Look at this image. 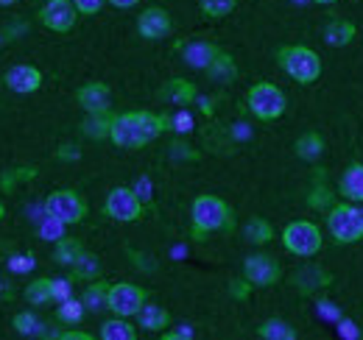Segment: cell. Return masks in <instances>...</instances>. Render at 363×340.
Masks as SVG:
<instances>
[{
    "label": "cell",
    "instance_id": "cell-1",
    "mask_svg": "<svg viewBox=\"0 0 363 340\" xmlns=\"http://www.w3.org/2000/svg\"><path fill=\"white\" fill-rule=\"evenodd\" d=\"M171 126V118L154 115V112H126L112 118L109 140L118 148H143L154 142L165 128Z\"/></svg>",
    "mask_w": 363,
    "mask_h": 340
},
{
    "label": "cell",
    "instance_id": "cell-2",
    "mask_svg": "<svg viewBox=\"0 0 363 340\" xmlns=\"http://www.w3.org/2000/svg\"><path fill=\"white\" fill-rule=\"evenodd\" d=\"M193 232L196 237H204L210 232H229L235 226L232 210L227 207V201H221L218 196H199L193 201Z\"/></svg>",
    "mask_w": 363,
    "mask_h": 340
},
{
    "label": "cell",
    "instance_id": "cell-3",
    "mask_svg": "<svg viewBox=\"0 0 363 340\" xmlns=\"http://www.w3.org/2000/svg\"><path fill=\"white\" fill-rule=\"evenodd\" d=\"M277 62L299 84H313L318 76H321V59H318V53H313L311 47H302V45L282 47L277 53Z\"/></svg>",
    "mask_w": 363,
    "mask_h": 340
},
{
    "label": "cell",
    "instance_id": "cell-4",
    "mask_svg": "<svg viewBox=\"0 0 363 340\" xmlns=\"http://www.w3.org/2000/svg\"><path fill=\"white\" fill-rule=\"evenodd\" d=\"M246 106L260 120H277L285 112V92L277 84L260 81V84H255L246 92Z\"/></svg>",
    "mask_w": 363,
    "mask_h": 340
},
{
    "label": "cell",
    "instance_id": "cell-5",
    "mask_svg": "<svg viewBox=\"0 0 363 340\" xmlns=\"http://www.w3.org/2000/svg\"><path fill=\"white\" fill-rule=\"evenodd\" d=\"M327 226L335 243H358L363 237V207H352V204L333 207Z\"/></svg>",
    "mask_w": 363,
    "mask_h": 340
},
{
    "label": "cell",
    "instance_id": "cell-6",
    "mask_svg": "<svg viewBox=\"0 0 363 340\" xmlns=\"http://www.w3.org/2000/svg\"><path fill=\"white\" fill-rule=\"evenodd\" d=\"M282 246L296 256H313L321 251V232L311 220H294L282 232Z\"/></svg>",
    "mask_w": 363,
    "mask_h": 340
},
{
    "label": "cell",
    "instance_id": "cell-7",
    "mask_svg": "<svg viewBox=\"0 0 363 340\" xmlns=\"http://www.w3.org/2000/svg\"><path fill=\"white\" fill-rule=\"evenodd\" d=\"M45 215L62 220L65 226H73L87 217V201L76 190H56L45 198Z\"/></svg>",
    "mask_w": 363,
    "mask_h": 340
},
{
    "label": "cell",
    "instance_id": "cell-8",
    "mask_svg": "<svg viewBox=\"0 0 363 340\" xmlns=\"http://www.w3.org/2000/svg\"><path fill=\"white\" fill-rule=\"evenodd\" d=\"M148 301V293L143 288H137L132 282H118L109 285V310L121 318H132L143 310V304Z\"/></svg>",
    "mask_w": 363,
    "mask_h": 340
},
{
    "label": "cell",
    "instance_id": "cell-9",
    "mask_svg": "<svg viewBox=\"0 0 363 340\" xmlns=\"http://www.w3.org/2000/svg\"><path fill=\"white\" fill-rule=\"evenodd\" d=\"M106 215L112 220H121V223H132L143 215V201L135 190L129 187H115L109 196H106V204H104Z\"/></svg>",
    "mask_w": 363,
    "mask_h": 340
},
{
    "label": "cell",
    "instance_id": "cell-10",
    "mask_svg": "<svg viewBox=\"0 0 363 340\" xmlns=\"http://www.w3.org/2000/svg\"><path fill=\"white\" fill-rule=\"evenodd\" d=\"M279 262L269 254H255L243 262V279H249L252 288H272L279 282Z\"/></svg>",
    "mask_w": 363,
    "mask_h": 340
},
{
    "label": "cell",
    "instance_id": "cell-11",
    "mask_svg": "<svg viewBox=\"0 0 363 340\" xmlns=\"http://www.w3.org/2000/svg\"><path fill=\"white\" fill-rule=\"evenodd\" d=\"M79 8L73 6V0H45V6L40 8V23L50 31H70L76 26Z\"/></svg>",
    "mask_w": 363,
    "mask_h": 340
},
{
    "label": "cell",
    "instance_id": "cell-12",
    "mask_svg": "<svg viewBox=\"0 0 363 340\" xmlns=\"http://www.w3.org/2000/svg\"><path fill=\"white\" fill-rule=\"evenodd\" d=\"M171 14L165 11V8H160V6H151V8H145L140 17H137V31L145 37V40H162V37H168L171 34Z\"/></svg>",
    "mask_w": 363,
    "mask_h": 340
},
{
    "label": "cell",
    "instance_id": "cell-13",
    "mask_svg": "<svg viewBox=\"0 0 363 340\" xmlns=\"http://www.w3.org/2000/svg\"><path fill=\"white\" fill-rule=\"evenodd\" d=\"M3 81H6V86H9L11 92L28 95V92H37V89L43 86V73H40L37 67H31V64H14V67L6 70Z\"/></svg>",
    "mask_w": 363,
    "mask_h": 340
},
{
    "label": "cell",
    "instance_id": "cell-14",
    "mask_svg": "<svg viewBox=\"0 0 363 340\" xmlns=\"http://www.w3.org/2000/svg\"><path fill=\"white\" fill-rule=\"evenodd\" d=\"M76 98H79V103L87 109V115H90V112H109L112 92H109V86H106V84L92 81V84L82 86V89L76 92Z\"/></svg>",
    "mask_w": 363,
    "mask_h": 340
},
{
    "label": "cell",
    "instance_id": "cell-15",
    "mask_svg": "<svg viewBox=\"0 0 363 340\" xmlns=\"http://www.w3.org/2000/svg\"><path fill=\"white\" fill-rule=\"evenodd\" d=\"M221 50L216 47L213 42H204V40H196V42H187L182 47V56H184V62L190 64V67H196V70H207L213 62H216V56H218Z\"/></svg>",
    "mask_w": 363,
    "mask_h": 340
},
{
    "label": "cell",
    "instance_id": "cell-16",
    "mask_svg": "<svg viewBox=\"0 0 363 340\" xmlns=\"http://www.w3.org/2000/svg\"><path fill=\"white\" fill-rule=\"evenodd\" d=\"M294 285H296V290L299 293H313L318 288H324V285H330V273H324L318 265H305V268H299L296 273H294Z\"/></svg>",
    "mask_w": 363,
    "mask_h": 340
},
{
    "label": "cell",
    "instance_id": "cell-17",
    "mask_svg": "<svg viewBox=\"0 0 363 340\" xmlns=\"http://www.w3.org/2000/svg\"><path fill=\"white\" fill-rule=\"evenodd\" d=\"M341 196L347 201H355V204H363V165L355 162L344 170L341 176Z\"/></svg>",
    "mask_w": 363,
    "mask_h": 340
},
{
    "label": "cell",
    "instance_id": "cell-18",
    "mask_svg": "<svg viewBox=\"0 0 363 340\" xmlns=\"http://www.w3.org/2000/svg\"><path fill=\"white\" fill-rule=\"evenodd\" d=\"M137 321H140V329H148V332H162L168 329L171 324V315L160 307V304H143V310L137 312Z\"/></svg>",
    "mask_w": 363,
    "mask_h": 340
},
{
    "label": "cell",
    "instance_id": "cell-19",
    "mask_svg": "<svg viewBox=\"0 0 363 340\" xmlns=\"http://www.w3.org/2000/svg\"><path fill=\"white\" fill-rule=\"evenodd\" d=\"M162 101H168V103H174V106H187V103H193V98H196V86L190 84L187 79H171L168 84L162 86Z\"/></svg>",
    "mask_w": 363,
    "mask_h": 340
},
{
    "label": "cell",
    "instance_id": "cell-20",
    "mask_svg": "<svg viewBox=\"0 0 363 340\" xmlns=\"http://www.w3.org/2000/svg\"><path fill=\"white\" fill-rule=\"evenodd\" d=\"M84 307L90 310V312H101V310H109V285L106 282H101V279H92V285L84 288Z\"/></svg>",
    "mask_w": 363,
    "mask_h": 340
},
{
    "label": "cell",
    "instance_id": "cell-21",
    "mask_svg": "<svg viewBox=\"0 0 363 340\" xmlns=\"http://www.w3.org/2000/svg\"><path fill=\"white\" fill-rule=\"evenodd\" d=\"M101 338L104 340H135L137 329L129 324V318L115 315V318L104 321V327H101Z\"/></svg>",
    "mask_w": 363,
    "mask_h": 340
},
{
    "label": "cell",
    "instance_id": "cell-22",
    "mask_svg": "<svg viewBox=\"0 0 363 340\" xmlns=\"http://www.w3.org/2000/svg\"><path fill=\"white\" fill-rule=\"evenodd\" d=\"M82 254H84L82 240H73V237H59V240H56L53 259H56L59 265H70V268H73V262H76Z\"/></svg>",
    "mask_w": 363,
    "mask_h": 340
},
{
    "label": "cell",
    "instance_id": "cell-23",
    "mask_svg": "<svg viewBox=\"0 0 363 340\" xmlns=\"http://www.w3.org/2000/svg\"><path fill=\"white\" fill-rule=\"evenodd\" d=\"M324 40L333 45V47H344L355 40V26L347 23V20H333L324 31Z\"/></svg>",
    "mask_w": 363,
    "mask_h": 340
},
{
    "label": "cell",
    "instance_id": "cell-24",
    "mask_svg": "<svg viewBox=\"0 0 363 340\" xmlns=\"http://www.w3.org/2000/svg\"><path fill=\"white\" fill-rule=\"evenodd\" d=\"M321 151H324V140H321V134H316V131H308V134H302L296 140V157L299 159L313 162V159L321 157Z\"/></svg>",
    "mask_w": 363,
    "mask_h": 340
},
{
    "label": "cell",
    "instance_id": "cell-25",
    "mask_svg": "<svg viewBox=\"0 0 363 340\" xmlns=\"http://www.w3.org/2000/svg\"><path fill=\"white\" fill-rule=\"evenodd\" d=\"M207 73H210V79H216V81H221V84H229V81L238 79V67H235L232 56H227L224 50L216 56V62L207 67Z\"/></svg>",
    "mask_w": 363,
    "mask_h": 340
},
{
    "label": "cell",
    "instance_id": "cell-26",
    "mask_svg": "<svg viewBox=\"0 0 363 340\" xmlns=\"http://www.w3.org/2000/svg\"><path fill=\"white\" fill-rule=\"evenodd\" d=\"M26 298H28V304H34V307H43V304L56 301V296H53V279H34V282L26 288Z\"/></svg>",
    "mask_w": 363,
    "mask_h": 340
},
{
    "label": "cell",
    "instance_id": "cell-27",
    "mask_svg": "<svg viewBox=\"0 0 363 340\" xmlns=\"http://www.w3.org/2000/svg\"><path fill=\"white\" fill-rule=\"evenodd\" d=\"M82 128H84V134L90 140H104L112 131V118H109V112H90V118L84 120Z\"/></svg>",
    "mask_w": 363,
    "mask_h": 340
},
{
    "label": "cell",
    "instance_id": "cell-28",
    "mask_svg": "<svg viewBox=\"0 0 363 340\" xmlns=\"http://www.w3.org/2000/svg\"><path fill=\"white\" fill-rule=\"evenodd\" d=\"M257 335H260V338H266V340H294L296 338V329H294L291 324L279 321V318H269L266 324H260Z\"/></svg>",
    "mask_w": 363,
    "mask_h": 340
},
{
    "label": "cell",
    "instance_id": "cell-29",
    "mask_svg": "<svg viewBox=\"0 0 363 340\" xmlns=\"http://www.w3.org/2000/svg\"><path fill=\"white\" fill-rule=\"evenodd\" d=\"M243 234H246V240H249V243L263 246V243H269V240L274 237V229H272V223H269L266 217H252V220L246 223Z\"/></svg>",
    "mask_w": 363,
    "mask_h": 340
},
{
    "label": "cell",
    "instance_id": "cell-30",
    "mask_svg": "<svg viewBox=\"0 0 363 340\" xmlns=\"http://www.w3.org/2000/svg\"><path fill=\"white\" fill-rule=\"evenodd\" d=\"M84 312H87L84 301H76V298H65V301L59 304V310H56V318H59L62 324H70V327H76V324H82Z\"/></svg>",
    "mask_w": 363,
    "mask_h": 340
},
{
    "label": "cell",
    "instance_id": "cell-31",
    "mask_svg": "<svg viewBox=\"0 0 363 340\" xmlns=\"http://www.w3.org/2000/svg\"><path fill=\"white\" fill-rule=\"evenodd\" d=\"M73 276L76 279H98L101 276V259L90 251H84V254L79 256L76 262H73Z\"/></svg>",
    "mask_w": 363,
    "mask_h": 340
},
{
    "label": "cell",
    "instance_id": "cell-32",
    "mask_svg": "<svg viewBox=\"0 0 363 340\" xmlns=\"http://www.w3.org/2000/svg\"><path fill=\"white\" fill-rule=\"evenodd\" d=\"M11 324L20 335H43V321L34 312H17Z\"/></svg>",
    "mask_w": 363,
    "mask_h": 340
},
{
    "label": "cell",
    "instance_id": "cell-33",
    "mask_svg": "<svg viewBox=\"0 0 363 340\" xmlns=\"http://www.w3.org/2000/svg\"><path fill=\"white\" fill-rule=\"evenodd\" d=\"M238 0H201V11L207 17H227L229 11L235 8Z\"/></svg>",
    "mask_w": 363,
    "mask_h": 340
},
{
    "label": "cell",
    "instance_id": "cell-34",
    "mask_svg": "<svg viewBox=\"0 0 363 340\" xmlns=\"http://www.w3.org/2000/svg\"><path fill=\"white\" fill-rule=\"evenodd\" d=\"M333 193H330V187H316L311 196H308V204L313 207V210H327V207H333Z\"/></svg>",
    "mask_w": 363,
    "mask_h": 340
},
{
    "label": "cell",
    "instance_id": "cell-35",
    "mask_svg": "<svg viewBox=\"0 0 363 340\" xmlns=\"http://www.w3.org/2000/svg\"><path fill=\"white\" fill-rule=\"evenodd\" d=\"M104 3H109V0H73V6L79 8V14H98L104 8Z\"/></svg>",
    "mask_w": 363,
    "mask_h": 340
},
{
    "label": "cell",
    "instance_id": "cell-36",
    "mask_svg": "<svg viewBox=\"0 0 363 340\" xmlns=\"http://www.w3.org/2000/svg\"><path fill=\"white\" fill-rule=\"evenodd\" d=\"M62 226H65L62 220H56V217L48 215V223L43 226V237H48V240H59V237H62Z\"/></svg>",
    "mask_w": 363,
    "mask_h": 340
},
{
    "label": "cell",
    "instance_id": "cell-37",
    "mask_svg": "<svg viewBox=\"0 0 363 340\" xmlns=\"http://www.w3.org/2000/svg\"><path fill=\"white\" fill-rule=\"evenodd\" d=\"M171 128H177V131L184 134V131H190V128H193V118H190L187 112H177V115L171 118Z\"/></svg>",
    "mask_w": 363,
    "mask_h": 340
},
{
    "label": "cell",
    "instance_id": "cell-38",
    "mask_svg": "<svg viewBox=\"0 0 363 340\" xmlns=\"http://www.w3.org/2000/svg\"><path fill=\"white\" fill-rule=\"evenodd\" d=\"M249 290H252V282H249V279H243V282H238V279L229 282V293H232L235 298H246L249 296Z\"/></svg>",
    "mask_w": 363,
    "mask_h": 340
},
{
    "label": "cell",
    "instance_id": "cell-39",
    "mask_svg": "<svg viewBox=\"0 0 363 340\" xmlns=\"http://www.w3.org/2000/svg\"><path fill=\"white\" fill-rule=\"evenodd\" d=\"M31 268H34V256H14L11 259V271H17V273H26Z\"/></svg>",
    "mask_w": 363,
    "mask_h": 340
},
{
    "label": "cell",
    "instance_id": "cell-40",
    "mask_svg": "<svg viewBox=\"0 0 363 340\" xmlns=\"http://www.w3.org/2000/svg\"><path fill=\"white\" fill-rule=\"evenodd\" d=\"M53 296H56V301L70 298V285L67 282H53Z\"/></svg>",
    "mask_w": 363,
    "mask_h": 340
},
{
    "label": "cell",
    "instance_id": "cell-41",
    "mask_svg": "<svg viewBox=\"0 0 363 340\" xmlns=\"http://www.w3.org/2000/svg\"><path fill=\"white\" fill-rule=\"evenodd\" d=\"M184 338H193V329L182 327L179 332H165V340H184Z\"/></svg>",
    "mask_w": 363,
    "mask_h": 340
},
{
    "label": "cell",
    "instance_id": "cell-42",
    "mask_svg": "<svg viewBox=\"0 0 363 340\" xmlns=\"http://www.w3.org/2000/svg\"><path fill=\"white\" fill-rule=\"evenodd\" d=\"M56 338H59V340H90V335H87V332H79V329H76V332H59Z\"/></svg>",
    "mask_w": 363,
    "mask_h": 340
},
{
    "label": "cell",
    "instance_id": "cell-43",
    "mask_svg": "<svg viewBox=\"0 0 363 340\" xmlns=\"http://www.w3.org/2000/svg\"><path fill=\"white\" fill-rule=\"evenodd\" d=\"M56 157H59V159H79V151H76L73 145H65V148H62Z\"/></svg>",
    "mask_w": 363,
    "mask_h": 340
},
{
    "label": "cell",
    "instance_id": "cell-44",
    "mask_svg": "<svg viewBox=\"0 0 363 340\" xmlns=\"http://www.w3.org/2000/svg\"><path fill=\"white\" fill-rule=\"evenodd\" d=\"M0 298H3V301L14 298V290H11V285H9V282H6L3 276H0Z\"/></svg>",
    "mask_w": 363,
    "mask_h": 340
},
{
    "label": "cell",
    "instance_id": "cell-45",
    "mask_svg": "<svg viewBox=\"0 0 363 340\" xmlns=\"http://www.w3.org/2000/svg\"><path fill=\"white\" fill-rule=\"evenodd\" d=\"M341 335H344V338H358L355 324H347V321H344V324H341Z\"/></svg>",
    "mask_w": 363,
    "mask_h": 340
},
{
    "label": "cell",
    "instance_id": "cell-46",
    "mask_svg": "<svg viewBox=\"0 0 363 340\" xmlns=\"http://www.w3.org/2000/svg\"><path fill=\"white\" fill-rule=\"evenodd\" d=\"M112 6H118V8H132V6H137L140 0H109Z\"/></svg>",
    "mask_w": 363,
    "mask_h": 340
},
{
    "label": "cell",
    "instance_id": "cell-47",
    "mask_svg": "<svg viewBox=\"0 0 363 340\" xmlns=\"http://www.w3.org/2000/svg\"><path fill=\"white\" fill-rule=\"evenodd\" d=\"M14 3H20V0H0V6H14Z\"/></svg>",
    "mask_w": 363,
    "mask_h": 340
},
{
    "label": "cell",
    "instance_id": "cell-48",
    "mask_svg": "<svg viewBox=\"0 0 363 340\" xmlns=\"http://www.w3.org/2000/svg\"><path fill=\"white\" fill-rule=\"evenodd\" d=\"M3 215H6V207H3V201H0V220H3Z\"/></svg>",
    "mask_w": 363,
    "mask_h": 340
},
{
    "label": "cell",
    "instance_id": "cell-49",
    "mask_svg": "<svg viewBox=\"0 0 363 340\" xmlns=\"http://www.w3.org/2000/svg\"><path fill=\"white\" fill-rule=\"evenodd\" d=\"M313 3H324L327 6V3H335V0H313Z\"/></svg>",
    "mask_w": 363,
    "mask_h": 340
}]
</instances>
